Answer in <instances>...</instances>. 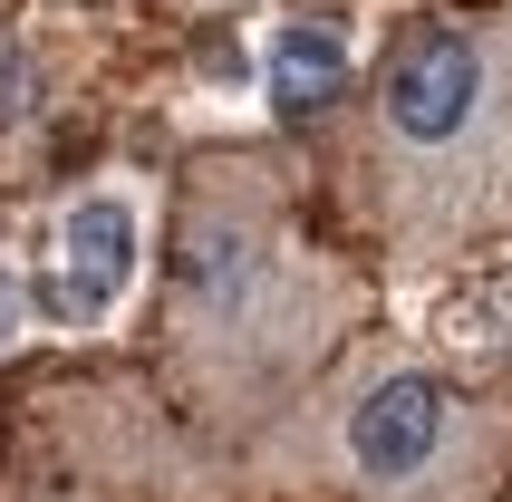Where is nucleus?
<instances>
[{
  "label": "nucleus",
  "instance_id": "20e7f679",
  "mask_svg": "<svg viewBox=\"0 0 512 502\" xmlns=\"http://www.w3.org/2000/svg\"><path fill=\"white\" fill-rule=\"evenodd\" d=\"M145 251H155V194L126 165L87 174L49 203V232L29 251V309L39 338H107L126 300L145 290Z\"/></svg>",
  "mask_w": 512,
  "mask_h": 502
},
{
  "label": "nucleus",
  "instance_id": "6e6552de",
  "mask_svg": "<svg viewBox=\"0 0 512 502\" xmlns=\"http://www.w3.org/2000/svg\"><path fill=\"white\" fill-rule=\"evenodd\" d=\"M503 502H512V493H503Z\"/></svg>",
  "mask_w": 512,
  "mask_h": 502
},
{
  "label": "nucleus",
  "instance_id": "f257e3e1",
  "mask_svg": "<svg viewBox=\"0 0 512 502\" xmlns=\"http://www.w3.org/2000/svg\"><path fill=\"white\" fill-rule=\"evenodd\" d=\"M348 319H358V271L300 232L281 165L213 155L184 174L165 261V348L203 425L242 435L261 416H290L358 348Z\"/></svg>",
  "mask_w": 512,
  "mask_h": 502
},
{
  "label": "nucleus",
  "instance_id": "f03ea898",
  "mask_svg": "<svg viewBox=\"0 0 512 502\" xmlns=\"http://www.w3.org/2000/svg\"><path fill=\"white\" fill-rule=\"evenodd\" d=\"M348 203L397 251H464L512 223V10L416 20L377 49Z\"/></svg>",
  "mask_w": 512,
  "mask_h": 502
},
{
  "label": "nucleus",
  "instance_id": "423d86ee",
  "mask_svg": "<svg viewBox=\"0 0 512 502\" xmlns=\"http://www.w3.org/2000/svg\"><path fill=\"white\" fill-rule=\"evenodd\" d=\"M184 20H223V10H252V0H174Z\"/></svg>",
  "mask_w": 512,
  "mask_h": 502
},
{
  "label": "nucleus",
  "instance_id": "0eeeda50",
  "mask_svg": "<svg viewBox=\"0 0 512 502\" xmlns=\"http://www.w3.org/2000/svg\"><path fill=\"white\" fill-rule=\"evenodd\" d=\"M0 20H10V0H0Z\"/></svg>",
  "mask_w": 512,
  "mask_h": 502
},
{
  "label": "nucleus",
  "instance_id": "7ed1b4c3",
  "mask_svg": "<svg viewBox=\"0 0 512 502\" xmlns=\"http://www.w3.org/2000/svg\"><path fill=\"white\" fill-rule=\"evenodd\" d=\"M290 493L329 502H503L512 493V416L484 406L455 367L397 338H358L261 445Z\"/></svg>",
  "mask_w": 512,
  "mask_h": 502
},
{
  "label": "nucleus",
  "instance_id": "39448f33",
  "mask_svg": "<svg viewBox=\"0 0 512 502\" xmlns=\"http://www.w3.org/2000/svg\"><path fill=\"white\" fill-rule=\"evenodd\" d=\"M368 29L358 10H281L261 29V58H252V107L271 126H319V116H348V97H368Z\"/></svg>",
  "mask_w": 512,
  "mask_h": 502
}]
</instances>
